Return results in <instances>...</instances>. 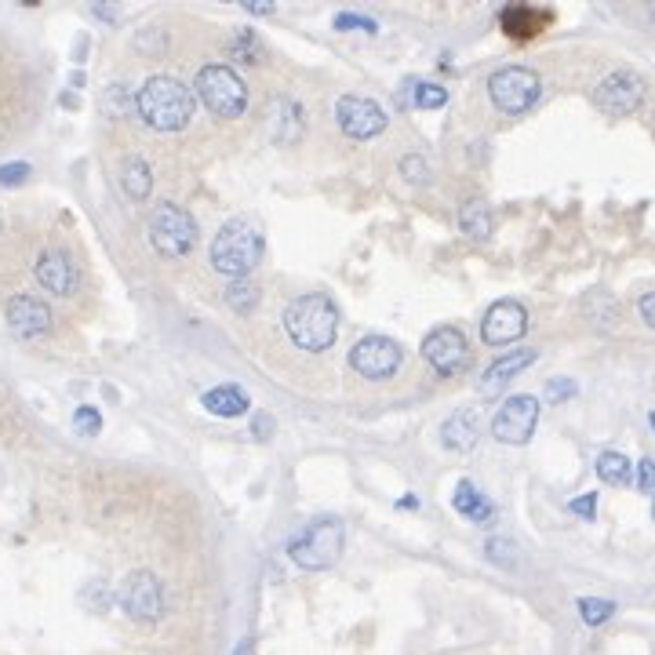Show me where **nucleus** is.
Here are the masks:
<instances>
[{"label": "nucleus", "instance_id": "1", "mask_svg": "<svg viewBox=\"0 0 655 655\" xmlns=\"http://www.w3.org/2000/svg\"><path fill=\"white\" fill-rule=\"evenodd\" d=\"M135 106H139V117L150 124V128L179 131V128H186V124L193 121L197 95H193V91L186 88L182 81H175V77L157 73V77H150V81L142 84Z\"/></svg>", "mask_w": 655, "mask_h": 655}, {"label": "nucleus", "instance_id": "2", "mask_svg": "<svg viewBox=\"0 0 655 655\" xmlns=\"http://www.w3.org/2000/svg\"><path fill=\"white\" fill-rule=\"evenodd\" d=\"M284 332L299 350H328L339 335V310L328 295H299L284 310Z\"/></svg>", "mask_w": 655, "mask_h": 655}, {"label": "nucleus", "instance_id": "3", "mask_svg": "<svg viewBox=\"0 0 655 655\" xmlns=\"http://www.w3.org/2000/svg\"><path fill=\"white\" fill-rule=\"evenodd\" d=\"M262 259V233L252 219H230L215 233L212 241V266L233 281H241L259 266Z\"/></svg>", "mask_w": 655, "mask_h": 655}, {"label": "nucleus", "instance_id": "4", "mask_svg": "<svg viewBox=\"0 0 655 655\" xmlns=\"http://www.w3.org/2000/svg\"><path fill=\"white\" fill-rule=\"evenodd\" d=\"M343 521L339 517H321L310 528H303V535H295L288 543V557L306 572H324L343 557Z\"/></svg>", "mask_w": 655, "mask_h": 655}, {"label": "nucleus", "instance_id": "5", "mask_svg": "<svg viewBox=\"0 0 655 655\" xmlns=\"http://www.w3.org/2000/svg\"><path fill=\"white\" fill-rule=\"evenodd\" d=\"M193 95L215 113V117H241L248 110V88L230 66H204L197 73Z\"/></svg>", "mask_w": 655, "mask_h": 655}, {"label": "nucleus", "instance_id": "6", "mask_svg": "<svg viewBox=\"0 0 655 655\" xmlns=\"http://www.w3.org/2000/svg\"><path fill=\"white\" fill-rule=\"evenodd\" d=\"M150 241L161 255L179 259V255H186L197 244V219L172 201L157 204V212L150 219Z\"/></svg>", "mask_w": 655, "mask_h": 655}, {"label": "nucleus", "instance_id": "7", "mask_svg": "<svg viewBox=\"0 0 655 655\" xmlns=\"http://www.w3.org/2000/svg\"><path fill=\"white\" fill-rule=\"evenodd\" d=\"M641 102H645V77L634 70H615L608 73L605 81L594 88V106L605 117H630V113L641 110Z\"/></svg>", "mask_w": 655, "mask_h": 655}, {"label": "nucleus", "instance_id": "8", "mask_svg": "<svg viewBox=\"0 0 655 655\" xmlns=\"http://www.w3.org/2000/svg\"><path fill=\"white\" fill-rule=\"evenodd\" d=\"M539 91H543V81L528 66H506V70L492 73V81H488V95L503 113H524L539 99Z\"/></svg>", "mask_w": 655, "mask_h": 655}, {"label": "nucleus", "instance_id": "9", "mask_svg": "<svg viewBox=\"0 0 655 655\" xmlns=\"http://www.w3.org/2000/svg\"><path fill=\"white\" fill-rule=\"evenodd\" d=\"M117 601H121V608L135 623H157L164 615V586L153 572H142L139 568V572H131L121 583Z\"/></svg>", "mask_w": 655, "mask_h": 655}, {"label": "nucleus", "instance_id": "10", "mask_svg": "<svg viewBox=\"0 0 655 655\" xmlns=\"http://www.w3.org/2000/svg\"><path fill=\"white\" fill-rule=\"evenodd\" d=\"M539 426V397L532 393H517L510 401H503V408L492 419V437L503 444H528Z\"/></svg>", "mask_w": 655, "mask_h": 655}, {"label": "nucleus", "instance_id": "11", "mask_svg": "<svg viewBox=\"0 0 655 655\" xmlns=\"http://www.w3.org/2000/svg\"><path fill=\"white\" fill-rule=\"evenodd\" d=\"M350 364L364 379H386L401 364V346L386 339V335H364L361 343L350 350Z\"/></svg>", "mask_w": 655, "mask_h": 655}, {"label": "nucleus", "instance_id": "12", "mask_svg": "<svg viewBox=\"0 0 655 655\" xmlns=\"http://www.w3.org/2000/svg\"><path fill=\"white\" fill-rule=\"evenodd\" d=\"M423 357L441 375H459L466 368V361H470V346H466L459 328H434L423 339Z\"/></svg>", "mask_w": 655, "mask_h": 655}, {"label": "nucleus", "instance_id": "13", "mask_svg": "<svg viewBox=\"0 0 655 655\" xmlns=\"http://www.w3.org/2000/svg\"><path fill=\"white\" fill-rule=\"evenodd\" d=\"M335 121L350 139H372L386 128V113L364 95H343L335 106Z\"/></svg>", "mask_w": 655, "mask_h": 655}, {"label": "nucleus", "instance_id": "14", "mask_svg": "<svg viewBox=\"0 0 655 655\" xmlns=\"http://www.w3.org/2000/svg\"><path fill=\"white\" fill-rule=\"evenodd\" d=\"M524 332H528V310H524L521 303H514V299L495 303L481 321V339L488 346L514 343V339H521Z\"/></svg>", "mask_w": 655, "mask_h": 655}, {"label": "nucleus", "instance_id": "15", "mask_svg": "<svg viewBox=\"0 0 655 655\" xmlns=\"http://www.w3.org/2000/svg\"><path fill=\"white\" fill-rule=\"evenodd\" d=\"M4 317H8V328L15 335H26V339H37V335H48L51 332V306L44 303V299H37V295H15L8 303V310H4Z\"/></svg>", "mask_w": 655, "mask_h": 655}, {"label": "nucleus", "instance_id": "16", "mask_svg": "<svg viewBox=\"0 0 655 655\" xmlns=\"http://www.w3.org/2000/svg\"><path fill=\"white\" fill-rule=\"evenodd\" d=\"M37 281L41 288H48L51 295H73L77 292V284H81V273L73 266V259L62 248H48V252L37 259Z\"/></svg>", "mask_w": 655, "mask_h": 655}, {"label": "nucleus", "instance_id": "17", "mask_svg": "<svg viewBox=\"0 0 655 655\" xmlns=\"http://www.w3.org/2000/svg\"><path fill=\"white\" fill-rule=\"evenodd\" d=\"M266 131H270L273 142L281 146H292L299 135H303V106L292 99H277L266 113Z\"/></svg>", "mask_w": 655, "mask_h": 655}, {"label": "nucleus", "instance_id": "18", "mask_svg": "<svg viewBox=\"0 0 655 655\" xmlns=\"http://www.w3.org/2000/svg\"><path fill=\"white\" fill-rule=\"evenodd\" d=\"M535 357H539V353H535V350H514V353H503V357H499V361H495L492 368L484 372V397H495V393H499L506 383H510V379H514V375H521L524 368H532Z\"/></svg>", "mask_w": 655, "mask_h": 655}, {"label": "nucleus", "instance_id": "19", "mask_svg": "<svg viewBox=\"0 0 655 655\" xmlns=\"http://www.w3.org/2000/svg\"><path fill=\"white\" fill-rule=\"evenodd\" d=\"M546 22H550V15H546V11H532L528 4H510V8L499 11V26H503V33L517 37V41L535 37Z\"/></svg>", "mask_w": 655, "mask_h": 655}, {"label": "nucleus", "instance_id": "20", "mask_svg": "<svg viewBox=\"0 0 655 655\" xmlns=\"http://www.w3.org/2000/svg\"><path fill=\"white\" fill-rule=\"evenodd\" d=\"M477 434H481V426H477L474 412H455L452 419L441 426V441H444V448H452V452H470L477 444Z\"/></svg>", "mask_w": 655, "mask_h": 655}, {"label": "nucleus", "instance_id": "21", "mask_svg": "<svg viewBox=\"0 0 655 655\" xmlns=\"http://www.w3.org/2000/svg\"><path fill=\"white\" fill-rule=\"evenodd\" d=\"M201 404L208 408L212 415H219V419H233V415L248 412V393L241 390V386H215V390H208L201 397Z\"/></svg>", "mask_w": 655, "mask_h": 655}, {"label": "nucleus", "instance_id": "22", "mask_svg": "<svg viewBox=\"0 0 655 655\" xmlns=\"http://www.w3.org/2000/svg\"><path fill=\"white\" fill-rule=\"evenodd\" d=\"M452 503H455V510L463 517H470V521H477V524H484V521H492V503L484 499V492L477 488L474 481H459L455 484V495H452Z\"/></svg>", "mask_w": 655, "mask_h": 655}, {"label": "nucleus", "instance_id": "23", "mask_svg": "<svg viewBox=\"0 0 655 655\" xmlns=\"http://www.w3.org/2000/svg\"><path fill=\"white\" fill-rule=\"evenodd\" d=\"M459 226H463L466 237H474V241H484V237H492V208L484 201H466L459 208Z\"/></svg>", "mask_w": 655, "mask_h": 655}, {"label": "nucleus", "instance_id": "24", "mask_svg": "<svg viewBox=\"0 0 655 655\" xmlns=\"http://www.w3.org/2000/svg\"><path fill=\"white\" fill-rule=\"evenodd\" d=\"M597 477L605 484H612V488H626V484L634 481V463L623 452H601L597 455Z\"/></svg>", "mask_w": 655, "mask_h": 655}, {"label": "nucleus", "instance_id": "25", "mask_svg": "<svg viewBox=\"0 0 655 655\" xmlns=\"http://www.w3.org/2000/svg\"><path fill=\"white\" fill-rule=\"evenodd\" d=\"M121 182H124V193H128V197L142 201V197L150 193V186H153V175H150V168H146L142 157H128L124 168H121Z\"/></svg>", "mask_w": 655, "mask_h": 655}, {"label": "nucleus", "instance_id": "26", "mask_svg": "<svg viewBox=\"0 0 655 655\" xmlns=\"http://www.w3.org/2000/svg\"><path fill=\"white\" fill-rule=\"evenodd\" d=\"M226 303H230V310H237V313L255 310V306H259V284H255L252 277L230 281V288H226Z\"/></svg>", "mask_w": 655, "mask_h": 655}, {"label": "nucleus", "instance_id": "27", "mask_svg": "<svg viewBox=\"0 0 655 655\" xmlns=\"http://www.w3.org/2000/svg\"><path fill=\"white\" fill-rule=\"evenodd\" d=\"M444 102H448V91H444L441 84L419 81L412 91V99L404 102V106H415V110H441Z\"/></svg>", "mask_w": 655, "mask_h": 655}, {"label": "nucleus", "instance_id": "28", "mask_svg": "<svg viewBox=\"0 0 655 655\" xmlns=\"http://www.w3.org/2000/svg\"><path fill=\"white\" fill-rule=\"evenodd\" d=\"M579 615H583L586 626H601L615 615V605L605 597H579Z\"/></svg>", "mask_w": 655, "mask_h": 655}, {"label": "nucleus", "instance_id": "29", "mask_svg": "<svg viewBox=\"0 0 655 655\" xmlns=\"http://www.w3.org/2000/svg\"><path fill=\"white\" fill-rule=\"evenodd\" d=\"M230 51H233V55H241L244 62H252V66H259L262 55H266V51H262V44H259V37H255V30H241V33H237V41L230 44Z\"/></svg>", "mask_w": 655, "mask_h": 655}, {"label": "nucleus", "instance_id": "30", "mask_svg": "<svg viewBox=\"0 0 655 655\" xmlns=\"http://www.w3.org/2000/svg\"><path fill=\"white\" fill-rule=\"evenodd\" d=\"M73 426H77V434L95 437L102 430V415L95 412L91 404H81V408H77V415H73Z\"/></svg>", "mask_w": 655, "mask_h": 655}, {"label": "nucleus", "instance_id": "31", "mask_svg": "<svg viewBox=\"0 0 655 655\" xmlns=\"http://www.w3.org/2000/svg\"><path fill=\"white\" fill-rule=\"evenodd\" d=\"M401 175L412 182H430V168H426V161L419 157V153H408L401 161Z\"/></svg>", "mask_w": 655, "mask_h": 655}, {"label": "nucleus", "instance_id": "32", "mask_svg": "<svg viewBox=\"0 0 655 655\" xmlns=\"http://www.w3.org/2000/svg\"><path fill=\"white\" fill-rule=\"evenodd\" d=\"M634 474H637V492H645L655 499V459H641Z\"/></svg>", "mask_w": 655, "mask_h": 655}, {"label": "nucleus", "instance_id": "33", "mask_svg": "<svg viewBox=\"0 0 655 655\" xmlns=\"http://www.w3.org/2000/svg\"><path fill=\"white\" fill-rule=\"evenodd\" d=\"M575 390H579V386H575L572 379H550V383H546V401L561 404V401H568V397H575Z\"/></svg>", "mask_w": 655, "mask_h": 655}, {"label": "nucleus", "instance_id": "34", "mask_svg": "<svg viewBox=\"0 0 655 655\" xmlns=\"http://www.w3.org/2000/svg\"><path fill=\"white\" fill-rule=\"evenodd\" d=\"M335 26H339V30H364V33L379 30L375 19H368V15H350V11H346V15H335Z\"/></svg>", "mask_w": 655, "mask_h": 655}, {"label": "nucleus", "instance_id": "35", "mask_svg": "<svg viewBox=\"0 0 655 655\" xmlns=\"http://www.w3.org/2000/svg\"><path fill=\"white\" fill-rule=\"evenodd\" d=\"M568 506H572V514H575V517H583V521H594V517H597V495H594V492L575 495V499H572Z\"/></svg>", "mask_w": 655, "mask_h": 655}, {"label": "nucleus", "instance_id": "36", "mask_svg": "<svg viewBox=\"0 0 655 655\" xmlns=\"http://www.w3.org/2000/svg\"><path fill=\"white\" fill-rule=\"evenodd\" d=\"M488 554L495 565H514V543H506V539H488Z\"/></svg>", "mask_w": 655, "mask_h": 655}, {"label": "nucleus", "instance_id": "37", "mask_svg": "<svg viewBox=\"0 0 655 655\" xmlns=\"http://www.w3.org/2000/svg\"><path fill=\"white\" fill-rule=\"evenodd\" d=\"M26 175H30V164H22V161L4 164V168H0V186H19Z\"/></svg>", "mask_w": 655, "mask_h": 655}, {"label": "nucleus", "instance_id": "38", "mask_svg": "<svg viewBox=\"0 0 655 655\" xmlns=\"http://www.w3.org/2000/svg\"><path fill=\"white\" fill-rule=\"evenodd\" d=\"M252 434H255V437H270V434H273V419H270V415H266V412H255Z\"/></svg>", "mask_w": 655, "mask_h": 655}, {"label": "nucleus", "instance_id": "39", "mask_svg": "<svg viewBox=\"0 0 655 655\" xmlns=\"http://www.w3.org/2000/svg\"><path fill=\"white\" fill-rule=\"evenodd\" d=\"M637 310H641V317H645L648 328H655V292H652V295H645V299L637 303Z\"/></svg>", "mask_w": 655, "mask_h": 655}, {"label": "nucleus", "instance_id": "40", "mask_svg": "<svg viewBox=\"0 0 655 655\" xmlns=\"http://www.w3.org/2000/svg\"><path fill=\"white\" fill-rule=\"evenodd\" d=\"M244 8L252 15H273V4H266V0H244Z\"/></svg>", "mask_w": 655, "mask_h": 655}, {"label": "nucleus", "instance_id": "41", "mask_svg": "<svg viewBox=\"0 0 655 655\" xmlns=\"http://www.w3.org/2000/svg\"><path fill=\"white\" fill-rule=\"evenodd\" d=\"M401 506H404V510H412V506H415V510H419V499H415V495H404Z\"/></svg>", "mask_w": 655, "mask_h": 655}, {"label": "nucleus", "instance_id": "42", "mask_svg": "<svg viewBox=\"0 0 655 655\" xmlns=\"http://www.w3.org/2000/svg\"><path fill=\"white\" fill-rule=\"evenodd\" d=\"M237 655H252V641H244V648H237Z\"/></svg>", "mask_w": 655, "mask_h": 655}, {"label": "nucleus", "instance_id": "43", "mask_svg": "<svg viewBox=\"0 0 655 655\" xmlns=\"http://www.w3.org/2000/svg\"><path fill=\"white\" fill-rule=\"evenodd\" d=\"M648 423H652V430H655V412H652V415H648Z\"/></svg>", "mask_w": 655, "mask_h": 655}, {"label": "nucleus", "instance_id": "44", "mask_svg": "<svg viewBox=\"0 0 655 655\" xmlns=\"http://www.w3.org/2000/svg\"><path fill=\"white\" fill-rule=\"evenodd\" d=\"M652 517H655V499H652Z\"/></svg>", "mask_w": 655, "mask_h": 655}, {"label": "nucleus", "instance_id": "45", "mask_svg": "<svg viewBox=\"0 0 655 655\" xmlns=\"http://www.w3.org/2000/svg\"><path fill=\"white\" fill-rule=\"evenodd\" d=\"M652 121H655V113H652Z\"/></svg>", "mask_w": 655, "mask_h": 655}]
</instances>
